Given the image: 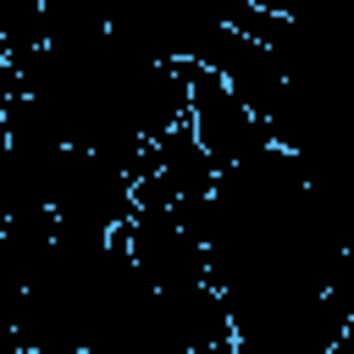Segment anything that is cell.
<instances>
[{
  "label": "cell",
  "instance_id": "cell-2",
  "mask_svg": "<svg viewBox=\"0 0 354 354\" xmlns=\"http://www.w3.org/2000/svg\"><path fill=\"white\" fill-rule=\"evenodd\" d=\"M188 66H194V61H188ZM188 127H194V138L205 144V155L216 160V171H221V166H238V160H254V155L271 149L266 122L227 88V77H221L216 66H194V72H188Z\"/></svg>",
  "mask_w": 354,
  "mask_h": 354
},
{
  "label": "cell",
  "instance_id": "cell-4",
  "mask_svg": "<svg viewBox=\"0 0 354 354\" xmlns=\"http://www.w3.org/2000/svg\"><path fill=\"white\" fill-rule=\"evenodd\" d=\"M177 354H232V343H194V348H177Z\"/></svg>",
  "mask_w": 354,
  "mask_h": 354
},
{
  "label": "cell",
  "instance_id": "cell-3",
  "mask_svg": "<svg viewBox=\"0 0 354 354\" xmlns=\"http://www.w3.org/2000/svg\"><path fill=\"white\" fill-rule=\"evenodd\" d=\"M155 171L171 183L177 199H205L216 188V160L205 155V144L194 138L188 122H177V127H166L155 138Z\"/></svg>",
  "mask_w": 354,
  "mask_h": 354
},
{
  "label": "cell",
  "instance_id": "cell-1",
  "mask_svg": "<svg viewBox=\"0 0 354 354\" xmlns=\"http://www.w3.org/2000/svg\"><path fill=\"white\" fill-rule=\"evenodd\" d=\"M50 210H55V227L111 238L133 216V177L116 160L83 149V144H66L55 160V177H50Z\"/></svg>",
  "mask_w": 354,
  "mask_h": 354
},
{
  "label": "cell",
  "instance_id": "cell-5",
  "mask_svg": "<svg viewBox=\"0 0 354 354\" xmlns=\"http://www.w3.org/2000/svg\"><path fill=\"white\" fill-rule=\"evenodd\" d=\"M77 354H122V348H111V343H83Z\"/></svg>",
  "mask_w": 354,
  "mask_h": 354
}]
</instances>
